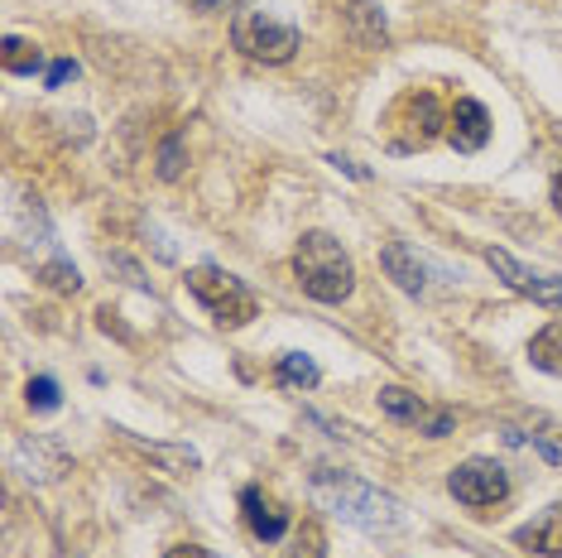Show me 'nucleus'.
Wrapping results in <instances>:
<instances>
[{
	"mask_svg": "<svg viewBox=\"0 0 562 558\" xmlns=\"http://www.w3.org/2000/svg\"><path fill=\"white\" fill-rule=\"evenodd\" d=\"M308 487H313V501L323 505V511L341 515L347 525L366 529V535H400L404 529V505L394 501L390 491L370 487L361 477L337 472V467H313Z\"/></svg>",
	"mask_w": 562,
	"mask_h": 558,
	"instance_id": "nucleus-1",
	"label": "nucleus"
},
{
	"mask_svg": "<svg viewBox=\"0 0 562 558\" xmlns=\"http://www.w3.org/2000/svg\"><path fill=\"white\" fill-rule=\"evenodd\" d=\"M293 279L313 303H347L356 289V265L331 232H303L293 246Z\"/></svg>",
	"mask_w": 562,
	"mask_h": 558,
	"instance_id": "nucleus-2",
	"label": "nucleus"
},
{
	"mask_svg": "<svg viewBox=\"0 0 562 558\" xmlns=\"http://www.w3.org/2000/svg\"><path fill=\"white\" fill-rule=\"evenodd\" d=\"M188 294L212 313L216 327H246L260 313V299L240 275L222 270V265H193L188 270Z\"/></svg>",
	"mask_w": 562,
	"mask_h": 558,
	"instance_id": "nucleus-3",
	"label": "nucleus"
},
{
	"mask_svg": "<svg viewBox=\"0 0 562 558\" xmlns=\"http://www.w3.org/2000/svg\"><path fill=\"white\" fill-rule=\"evenodd\" d=\"M232 44H236V54H246L250 63H270V68H279V63H289L299 54L303 34H299V24L279 20L270 10H236Z\"/></svg>",
	"mask_w": 562,
	"mask_h": 558,
	"instance_id": "nucleus-4",
	"label": "nucleus"
},
{
	"mask_svg": "<svg viewBox=\"0 0 562 558\" xmlns=\"http://www.w3.org/2000/svg\"><path fill=\"white\" fill-rule=\"evenodd\" d=\"M447 491L462 505H471V511H491V505H501L509 496V472L495 458H467L452 467Z\"/></svg>",
	"mask_w": 562,
	"mask_h": 558,
	"instance_id": "nucleus-5",
	"label": "nucleus"
},
{
	"mask_svg": "<svg viewBox=\"0 0 562 558\" xmlns=\"http://www.w3.org/2000/svg\"><path fill=\"white\" fill-rule=\"evenodd\" d=\"M481 256H485V265H491V270L501 275L509 289H515V294L543 303V309H562V279H558V275L529 270V265H519V260L509 256V250H501V246H481Z\"/></svg>",
	"mask_w": 562,
	"mask_h": 558,
	"instance_id": "nucleus-6",
	"label": "nucleus"
},
{
	"mask_svg": "<svg viewBox=\"0 0 562 558\" xmlns=\"http://www.w3.org/2000/svg\"><path fill=\"white\" fill-rule=\"evenodd\" d=\"M380 410H385L394 424L418 428L424 438H447L457 428V414L452 410H432L428 400H418L414 390H404V386H385V390H380Z\"/></svg>",
	"mask_w": 562,
	"mask_h": 558,
	"instance_id": "nucleus-7",
	"label": "nucleus"
},
{
	"mask_svg": "<svg viewBox=\"0 0 562 558\" xmlns=\"http://www.w3.org/2000/svg\"><path fill=\"white\" fill-rule=\"evenodd\" d=\"M380 265H385V275L394 284L404 289V294H428L432 289V260L418 256L414 246H404V241H385V250H380Z\"/></svg>",
	"mask_w": 562,
	"mask_h": 558,
	"instance_id": "nucleus-8",
	"label": "nucleus"
},
{
	"mask_svg": "<svg viewBox=\"0 0 562 558\" xmlns=\"http://www.w3.org/2000/svg\"><path fill=\"white\" fill-rule=\"evenodd\" d=\"M15 472L30 477V481H58L63 472H68V448H63L58 438H24L15 448Z\"/></svg>",
	"mask_w": 562,
	"mask_h": 558,
	"instance_id": "nucleus-9",
	"label": "nucleus"
},
{
	"mask_svg": "<svg viewBox=\"0 0 562 558\" xmlns=\"http://www.w3.org/2000/svg\"><path fill=\"white\" fill-rule=\"evenodd\" d=\"M447 140H452V149H462V155L485 149V140H491V111H485L476 97H462L452 107V116H447Z\"/></svg>",
	"mask_w": 562,
	"mask_h": 558,
	"instance_id": "nucleus-10",
	"label": "nucleus"
},
{
	"mask_svg": "<svg viewBox=\"0 0 562 558\" xmlns=\"http://www.w3.org/2000/svg\"><path fill=\"white\" fill-rule=\"evenodd\" d=\"M400 116H408V135H404L400 149L428 145V140L447 125V121H442V107H438V97H432V92H408V97L400 101Z\"/></svg>",
	"mask_w": 562,
	"mask_h": 558,
	"instance_id": "nucleus-11",
	"label": "nucleus"
},
{
	"mask_svg": "<svg viewBox=\"0 0 562 558\" xmlns=\"http://www.w3.org/2000/svg\"><path fill=\"white\" fill-rule=\"evenodd\" d=\"M515 544L524 554H539V558H562V501L548 505L539 520L515 529Z\"/></svg>",
	"mask_w": 562,
	"mask_h": 558,
	"instance_id": "nucleus-12",
	"label": "nucleus"
},
{
	"mask_svg": "<svg viewBox=\"0 0 562 558\" xmlns=\"http://www.w3.org/2000/svg\"><path fill=\"white\" fill-rule=\"evenodd\" d=\"M240 505H246V525L255 529V539L279 544V539L289 535V515H284V511H274V505L265 501V491H260V487H246V491H240Z\"/></svg>",
	"mask_w": 562,
	"mask_h": 558,
	"instance_id": "nucleus-13",
	"label": "nucleus"
},
{
	"mask_svg": "<svg viewBox=\"0 0 562 558\" xmlns=\"http://www.w3.org/2000/svg\"><path fill=\"white\" fill-rule=\"evenodd\" d=\"M116 434L131 443V448L145 453V458H155L164 472H178V477H183V472H198V467H202V458H198L193 448H188V443H145V438H135L131 428H116Z\"/></svg>",
	"mask_w": 562,
	"mask_h": 558,
	"instance_id": "nucleus-14",
	"label": "nucleus"
},
{
	"mask_svg": "<svg viewBox=\"0 0 562 558\" xmlns=\"http://www.w3.org/2000/svg\"><path fill=\"white\" fill-rule=\"evenodd\" d=\"M347 24H351V34H356V44H361V48H380V44L390 40L385 15H380V5H375V0H351Z\"/></svg>",
	"mask_w": 562,
	"mask_h": 558,
	"instance_id": "nucleus-15",
	"label": "nucleus"
},
{
	"mask_svg": "<svg viewBox=\"0 0 562 558\" xmlns=\"http://www.w3.org/2000/svg\"><path fill=\"white\" fill-rule=\"evenodd\" d=\"M0 68H5L10 78H34V72L44 68L40 44L20 40V34H5V48H0Z\"/></svg>",
	"mask_w": 562,
	"mask_h": 558,
	"instance_id": "nucleus-16",
	"label": "nucleus"
},
{
	"mask_svg": "<svg viewBox=\"0 0 562 558\" xmlns=\"http://www.w3.org/2000/svg\"><path fill=\"white\" fill-rule=\"evenodd\" d=\"M529 361L548 376H562V323H548L529 342Z\"/></svg>",
	"mask_w": 562,
	"mask_h": 558,
	"instance_id": "nucleus-17",
	"label": "nucleus"
},
{
	"mask_svg": "<svg viewBox=\"0 0 562 558\" xmlns=\"http://www.w3.org/2000/svg\"><path fill=\"white\" fill-rule=\"evenodd\" d=\"M274 380H279V386H293V390H313L317 380H323V371H317L313 357H303V351H284V357H279Z\"/></svg>",
	"mask_w": 562,
	"mask_h": 558,
	"instance_id": "nucleus-18",
	"label": "nucleus"
},
{
	"mask_svg": "<svg viewBox=\"0 0 562 558\" xmlns=\"http://www.w3.org/2000/svg\"><path fill=\"white\" fill-rule=\"evenodd\" d=\"M183 169H188V159H183V135H169L159 145V155H155V174L164 183H173V179H183Z\"/></svg>",
	"mask_w": 562,
	"mask_h": 558,
	"instance_id": "nucleus-19",
	"label": "nucleus"
},
{
	"mask_svg": "<svg viewBox=\"0 0 562 558\" xmlns=\"http://www.w3.org/2000/svg\"><path fill=\"white\" fill-rule=\"evenodd\" d=\"M284 558H327V544H323V529L313 525H299L293 529V539H289V549H284Z\"/></svg>",
	"mask_w": 562,
	"mask_h": 558,
	"instance_id": "nucleus-20",
	"label": "nucleus"
},
{
	"mask_svg": "<svg viewBox=\"0 0 562 558\" xmlns=\"http://www.w3.org/2000/svg\"><path fill=\"white\" fill-rule=\"evenodd\" d=\"M40 279H44L48 289H58V294H78V289H82L78 265H68V260H48V265H40Z\"/></svg>",
	"mask_w": 562,
	"mask_h": 558,
	"instance_id": "nucleus-21",
	"label": "nucleus"
},
{
	"mask_svg": "<svg viewBox=\"0 0 562 558\" xmlns=\"http://www.w3.org/2000/svg\"><path fill=\"white\" fill-rule=\"evenodd\" d=\"M24 400H30V410L34 414H54L63 395H58V380H48V376H34L30 380V390H24Z\"/></svg>",
	"mask_w": 562,
	"mask_h": 558,
	"instance_id": "nucleus-22",
	"label": "nucleus"
},
{
	"mask_svg": "<svg viewBox=\"0 0 562 558\" xmlns=\"http://www.w3.org/2000/svg\"><path fill=\"white\" fill-rule=\"evenodd\" d=\"M106 270L125 275V284H135V289H145V284H149V279H145V270H139L135 260H125V256H106Z\"/></svg>",
	"mask_w": 562,
	"mask_h": 558,
	"instance_id": "nucleus-23",
	"label": "nucleus"
},
{
	"mask_svg": "<svg viewBox=\"0 0 562 558\" xmlns=\"http://www.w3.org/2000/svg\"><path fill=\"white\" fill-rule=\"evenodd\" d=\"M72 78H78V63H72V58H58L54 68H48V87H63V82H72Z\"/></svg>",
	"mask_w": 562,
	"mask_h": 558,
	"instance_id": "nucleus-24",
	"label": "nucleus"
},
{
	"mask_svg": "<svg viewBox=\"0 0 562 558\" xmlns=\"http://www.w3.org/2000/svg\"><path fill=\"white\" fill-rule=\"evenodd\" d=\"M164 558H222V554H212L207 544H173V549H164Z\"/></svg>",
	"mask_w": 562,
	"mask_h": 558,
	"instance_id": "nucleus-25",
	"label": "nucleus"
},
{
	"mask_svg": "<svg viewBox=\"0 0 562 558\" xmlns=\"http://www.w3.org/2000/svg\"><path fill=\"white\" fill-rule=\"evenodd\" d=\"M193 10H202V15H226V10H236L240 0H188Z\"/></svg>",
	"mask_w": 562,
	"mask_h": 558,
	"instance_id": "nucleus-26",
	"label": "nucleus"
},
{
	"mask_svg": "<svg viewBox=\"0 0 562 558\" xmlns=\"http://www.w3.org/2000/svg\"><path fill=\"white\" fill-rule=\"evenodd\" d=\"M331 164H337L341 174H351V179H370V174L361 169V164H351V159H341V155H331Z\"/></svg>",
	"mask_w": 562,
	"mask_h": 558,
	"instance_id": "nucleus-27",
	"label": "nucleus"
},
{
	"mask_svg": "<svg viewBox=\"0 0 562 558\" xmlns=\"http://www.w3.org/2000/svg\"><path fill=\"white\" fill-rule=\"evenodd\" d=\"M553 212H558V217H562V169L553 174Z\"/></svg>",
	"mask_w": 562,
	"mask_h": 558,
	"instance_id": "nucleus-28",
	"label": "nucleus"
}]
</instances>
